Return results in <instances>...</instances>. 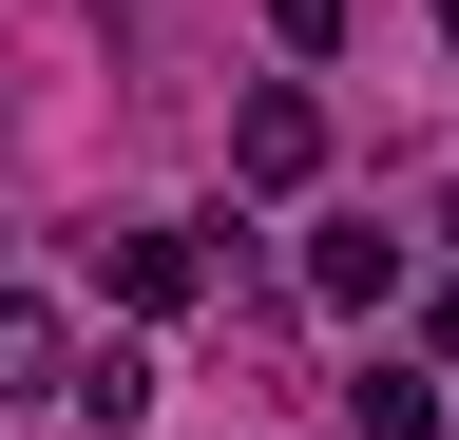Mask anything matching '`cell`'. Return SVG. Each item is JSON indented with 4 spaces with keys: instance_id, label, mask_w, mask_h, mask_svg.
<instances>
[{
    "instance_id": "obj_1",
    "label": "cell",
    "mask_w": 459,
    "mask_h": 440,
    "mask_svg": "<svg viewBox=\"0 0 459 440\" xmlns=\"http://www.w3.org/2000/svg\"><path fill=\"white\" fill-rule=\"evenodd\" d=\"M230 173H249V192H307V173H325V96H307V77H268L249 116H230Z\"/></svg>"
},
{
    "instance_id": "obj_2",
    "label": "cell",
    "mask_w": 459,
    "mask_h": 440,
    "mask_svg": "<svg viewBox=\"0 0 459 440\" xmlns=\"http://www.w3.org/2000/svg\"><path fill=\"white\" fill-rule=\"evenodd\" d=\"M96 268H115V306H134V325H172V306L211 288V249H192V230H96Z\"/></svg>"
},
{
    "instance_id": "obj_3",
    "label": "cell",
    "mask_w": 459,
    "mask_h": 440,
    "mask_svg": "<svg viewBox=\"0 0 459 440\" xmlns=\"http://www.w3.org/2000/svg\"><path fill=\"white\" fill-rule=\"evenodd\" d=\"M307 306H402V230H307Z\"/></svg>"
},
{
    "instance_id": "obj_4",
    "label": "cell",
    "mask_w": 459,
    "mask_h": 440,
    "mask_svg": "<svg viewBox=\"0 0 459 440\" xmlns=\"http://www.w3.org/2000/svg\"><path fill=\"white\" fill-rule=\"evenodd\" d=\"M57 402H77L96 440H134V421H153V345H77V383H57Z\"/></svg>"
},
{
    "instance_id": "obj_5",
    "label": "cell",
    "mask_w": 459,
    "mask_h": 440,
    "mask_svg": "<svg viewBox=\"0 0 459 440\" xmlns=\"http://www.w3.org/2000/svg\"><path fill=\"white\" fill-rule=\"evenodd\" d=\"M344 421H364V440H459V402H440L421 364H364V383H344Z\"/></svg>"
},
{
    "instance_id": "obj_6",
    "label": "cell",
    "mask_w": 459,
    "mask_h": 440,
    "mask_svg": "<svg viewBox=\"0 0 459 440\" xmlns=\"http://www.w3.org/2000/svg\"><path fill=\"white\" fill-rule=\"evenodd\" d=\"M57 383H77V345H57V306H20V288H0V402H57Z\"/></svg>"
},
{
    "instance_id": "obj_7",
    "label": "cell",
    "mask_w": 459,
    "mask_h": 440,
    "mask_svg": "<svg viewBox=\"0 0 459 440\" xmlns=\"http://www.w3.org/2000/svg\"><path fill=\"white\" fill-rule=\"evenodd\" d=\"M268 39H287V58H325V39H344V0H268Z\"/></svg>"
},
{
    "instance_id": "obj_8",
    "label": "cell",
    "mask_w": 459,
    "mask_h": 440,
    "mask_svg": "<svg viewBox=\"0 0 459 440\" xmlns=\"http://www.w3.org/2000/svg\"><path fill=\"white\" fill-rule=\"evenodd\" d=\"M421 345H440V364H459V268H440V288H421Z\"/></svg>"
},
{
    "instance_id": "obj_9",
    "label": "cell",
    "mask_w": 459,
    "mask_h": 440,
    "mask_svg": "<svg viewBox=\"0 0 459 440\" xmlns=\"http://www.w3.org/2000/svg\"><path fill=\"white\" fill-rule=\"evenodd\" d=\"M440 39H459V0H440Z\"/></svg>"
}]
</instances>
